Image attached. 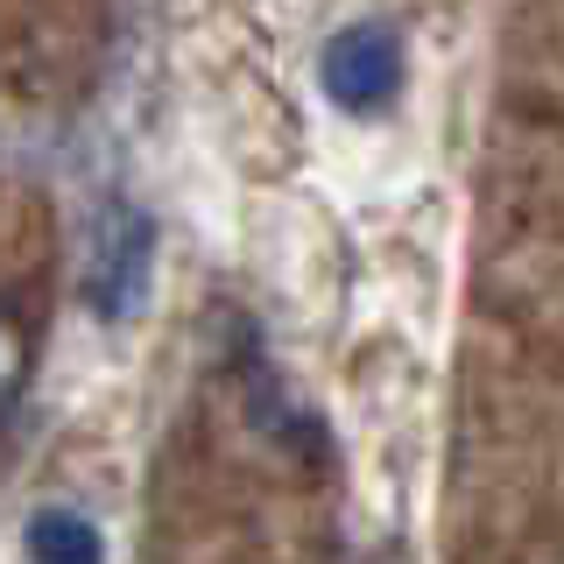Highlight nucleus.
I'll return each mask as SVG.
<instances>
[{
  "label": "nucleus",
  "mask_w": 564,
  "mask_h": 564,
  "mask_svg": "<svg viewBox=\"0 0 564 564\" xmlns=\"http://www.w3.org/2000/svg\"><path fill=\"white\" fill-rule=\"evenodd\" d=\"M155 290V219L128 198L99 205L85 240V311L99 325H134Z\"/></svg>",
  "instance_id": "nucleus-1"
},
{
  "label": "nucleus",
  "mask_w": 564,
  "mask_h": 564,
  "mask_svg": "<svg viewBox=\"0 0 564 564\" xmlns=\"http://www.w3.org/2000/svg\"><path fill=\"white\" fill-rule=\"evenodd\" d=\"M410 85V50H402V29L395 22H346L325 35L317 50V93L339 106L346 120H375L402 99Z\"/></svg>",
  "instance_id": "nucleus-2"
},
{
  "label": "nucleus",
  "mask_w": 564,
  "mask_h": 564,
  "mask_svg": "<svg viewBox=\"0 0 564 564\" xmlns=\"http://www.w3.org/2000/svg\"><path fill=\"white\" fill-rule=\"evenodd\" d=\"M22 557L29 564H106V536L78 508H35L22 529Z\"/></svg>",
  "instance_id": "nucleus-3"
},
{
  "label": "nucleus",
  "mask_w": 564,
  "mask_h": 564,
  "mask_svg": "<svg viewBox=\"0 0 564 564\" xmlns=\"http://www.w3.org/2000/svg\"><path fill=\"white\" fill-rule=\"evenodd\" d=\"M22 381H29V339H22V325L0 311V410L22 395Z\"/></svg>",
  "instance_id": "nucleus-4"
}]
</instances>
